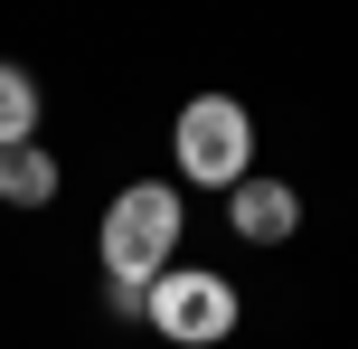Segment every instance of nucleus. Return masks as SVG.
Instances as JSON below:
<instances>
[{"label": "nucleus", "mask_w": 358, "mask_h": 349, "mask_svg": "<svg viewBox=\"0 0 358 349\" xmlns=\"http://www.w3.org/2000/svg\"><path fill=\"white\" fill-rule=\"evenodd\" d=\"M179 236H189V208H179V189H170V180H132L123 199L104 208V227H94L104 283H123V293H151V283L179 264Z\"/></svg>", "instance_id": "1"}, {"label": "nucleus", "mask_w": 358, "mask_h": 349, "mask_svg": "<svg viewBox=\"0 0 358 349\" xmlns=\"http://www.w3.org/2000/svg\"><path fill=\"white\" fill-rule=\"evenodd\" d=\"M170 151H179V180L189 189H217L227 199L236 180H255V113L236 94H189L170 123Z\"/></svg>", "instance_id": "2"}, {"label": "nucleus", "mask_w": 358, "mask_h": 349, "mask_svg": "<svg viewBox=\"0 0 358 349\" xmlns=\"http://www.w3.org/2000/svg\"><path fill=\"white\" fill-rule=\"evenodd\" d=\"M236 312H245V302H236V283L227 274H208V264H170L161 283H151V331H161L170 349H217L236 331Z\"/></svg>", "instance_id": "3"}, {"label": "nucleus", "mask_w": 358, "mask_h": 349, "mask_svg": "<svg viewBox=\"0 0 358 349\" xmlns=\"http://www.w3.org/2000/svg\"><path fill=\"white\" fill-rule=\"evenodd\" d=\"M227 227H236L245 245H283L292 227H302V189L255 170V180H236V189H227Z\"/></svg>", "instance_id": "4"}, {"label": "nucleus", "mask_w": 358, "mask_h": 349, "mask_svg": "<svg viewBox=\"0 0 358 349\" xmlns=\"http://www.w3.org/2000/svg\"><path fill=\"white\" fill-rule=\"evenodd\" d=\"M48 199H57V151L38 142L0 151V208H48Z\"/></svg>", "instance_id": "5"}, {"label": "nucleus", "mask_w": 358, "mask_h": 349, "mask_svg": "<svg viewBox=\"0 0 358 349\" xmlns=\"http://www.w3.org/2000/svg\"><path fill=\"white\" fill-rule=\"evenodd\" d=\"M19 142H38V76L0 57V151H19Z\"/></svg>", "instance_id": "6"}]
</instances>
